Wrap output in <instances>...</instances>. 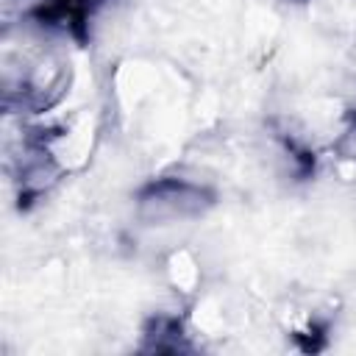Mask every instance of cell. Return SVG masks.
Returning a JSON list of instances; mask_svg holds the SVG:
<instances>
[{"mask_svg": "<svg viewBox=\"0 0 356 356\" xmlns=\"http://www.w3.org/2000/svg\"><path fill=\"white\" fill-rule=\"evenodd\" d=\"M211 203V189L184 178H156L136 192V209L147 222H175L200 217Z\"/></svg>", "mask_w": 356, "mask_h": 356, "instance_id": "1", "label": "cell"}, {"mask_svg": "<svg viewBox=\"0 0 356 356\" xmlns=\"http://www.w3.org/2000/svg\"><path fill=\"white\" fill-rule=\"evenodd\" d=\"M100 0H42L33 8V19L42 28H61L78 42H86L89 17Z\"/></svg>", "mask_w": 356, "mask_h": 356, "instance_id": "2", "label": "cell"}, {"mask_svg": "<svg viewBox=\"0 0 356 356\" xmlns=\"http://www.w3.org/2000/svg\"><path fill=\"white\" fill-rule=\"evenodd\" d=\"M325 331H328L325 323H314V320H312L300 334H295V339L300 342L303 350H320V348L325 345Z\"/></svg>", "mask_w": 356, "mask_h": 356, "instance_id": "3", "label": "cell"}, {"mask_svg": "<svg viewBox=\"0 0 356 356\" xmlns=\"http://www.w3.org/2000/svg\"><path fill=\"white\" fill-rule=\"evenodd\" d=\"M348 117H350V122H353V128H356V108H353V111H350Z\"/></svg>", "mask_w": 356, "mask_h": 356, "instance_id": "4", "label": "cell"}]
</instances>
